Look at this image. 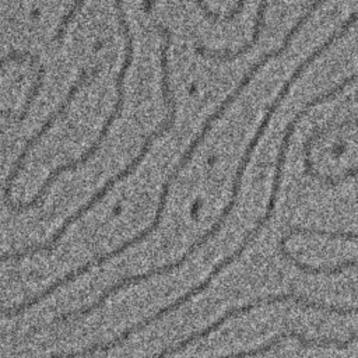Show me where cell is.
<instances>
[{
	"instance_id": "obj_1",
	"label": "cell",
	"mask_w": 358,
	"mask_h": 358,
	"mask_svg": "<svg viewBox=\"0 0 358 358\" xmlns=\"http://www.w3.org/2000/svg\"><path fill=\"white\" fill-rule=\"evenodd\" d=\"M358 22V8H355L341 24L340 27L333 31L322 43H319L310 53H308V56L301 60L296 67L294 69V71L289 74L288 78H285V81L281 84L280 90L277 91L274 99L270 102V105L266 108L264 113H263V117L259 123V126L256 127L255 133L252 134V138L249 140L248 145L245 147L243 150V154L241 155V159L238 162V166L235 169V173H234V178H232V183H231V190H229V200L227 201V204L224 206V208L218 213V217L217 220L214 221V224H211V227L203 232L189 248L187 250L180 256L178 257L176 260L173 262H169L166 264H162V266H158V267H154V268H150L144 273H138V274H131V275H126V277H122L120 280L115 281L113 284H110L109 287H106L103 291H102V296L105 299H109L112 295L117 294L119 291L130 287V285H136V284H140L143 281H147V280H151L152 277H158V275H165V274H169L172 273L173 270H178L199 249H201L208 241H211L218 232L220 229L222 228L224 222L227 221V218L229 217L231 211L234 210L235 204H236V200H238V196H239V192H241V187H242V180H243V175L246 172V168L256 151V147L259 145L262 137L264 136L273 116L275 115V112L278 110V108L281 106V103L285 101V98L288 96L292 85L301 78V76L305 73V70L319 57L322 56L331 45H334L337 41H340L341 38H344L350 29Z\"/></svg>"
},
{
	"instance_id": "obj_2",
	"label": "cell",
	"mask_w": 358,
	"mask_h": 358,
	"mask_svg": "<svg viewBox=\"0 0 358 358\" xmlns=\"http://www.w3.org/2000/svg\"><path fill=\"white\" fill-rule=\"evenodd\" d=\"M157 29H158V32L162 38V42H161V46H159V69H161V95H162V101H164V105H165V117L161 120V123L152 131H150L144 137L136 157H133L120 171H117L115 175H112L109 179H106L103 182V185L98 190H95L87 201H84L76 211H73L60 224V227L55 231V234L48 241H45L42 243H38V245L25 246L20 250L3 253V255H0V263L18 262L21 259L31 257V256L38 255V253L52 252L56 248V245L60 242V239L64 236L67 229L73 224H76L80 218H83L87 213H90V210L94 208L119 182L127 179L140 166V164L144 161V158L150 152L154 141L158 137H161L164 133H166L168 130H171L173 127L175 120H176V99H175L172 85H171V67H169V49H171V45H172V32L168 27L165 28L164 24H158Z\"/></svg>"
},
{
	"instance_id": "obj_3",
	"label": "cell",
	"mask_w": 358,
	"mask_h": 358,
	"mask_svg": "<svg viewBox=\"0 0 358 358\" xmlns=\"http://www.w3.org/2000/svg\"><path fill=\"white\" fill-rule=\"evenodd\" d=\"M113 7L116 10V17H117V24H119V28H120V32H122V36H123V60H122V64H120V69L117 71V76L115 78V90H116V98H115V102L112 105V109L109 112V115L106 116V119L103 120V123L101 124V129H99V133L96 134L95 140L90 144V147L81 154L78 155L77 158H73L59 166H56L43 180V183L41 185V187L38 189L36 194L29 200V201H10L6 207L14 213H22V211H28V210H32V208H38L45 196L48 194L49 189L52 187V185L57 180V178L64 173V172H71V171H76L80 165H84L90 158H92L96 151L101 148L102 143L105 141V138L108 137L113 123L116 122V119L120 116V112L123 109V105H124V96H126V90H124V83H126V76H127V71L133 63V57H134V36L131 34V28H130V24H129V20H127V15H126V11L123 8V3L122 1H115L113 3Z\"/></svg>"
},
{
	"instance_id": "obj_4",
	"label": "cell",
	"mask_w": 358,
	"mask_h": 358,
	"mask_svg": "<svg viewBox=\"0 0 358 358\" xmlns=\"http://www.w3.org/2000/svg\"><path fill=\"white\" fill-rule=\"evenodd\" d=\"M312 109V106L306 102L299 110H296V113L292 116V119L285 124L284 131H282V137L277 150V155H275V161H274V172H273V180H271V187H270V194H268V200L266 204V210L264 213L255 221V224L252 225V228L249 231H246V234L243 235L242 242L238 245V248L227 255L225 257H222L218 263H215L213 266V268L210 270V273L207 274V277L204 280H201L200 282H197L196 285H193L192 288H189L187 291H185V294H182L183 299L186 302H189L192 298H194L196 295L201 294L203 291H206L208 288V285L213 282V280L222 273L229 264H232L235 260H238L245 250L256 241V238L259 236V234L263 231V228L266 227V224L271 220L274 211H275V204H277V197H278V192L281 187V182H282V173H284V168H285V162H287V155H288V150H289V144H291V138L299 124V122L302 120V117Z\"/></svg>"
},
{
	"instance_id": "obj_5",
	"label": "cell",
	"mask_w": 358,
	"mask_h": 358,
	"mask_svg": "<svg viewBox=\"0 0 358 358\" xmlns=\"http://www.w3.org/2000/svg\"><path fill=\"white\" fill-rule=\"evenodd\" d=\"M268 3H259L257 10H256V17H255V24H253V31L252 36L248 42L241 45L238 49L231 50V49H213L208 48L203 43H196L193 50L197 56L208 60H215V62H231L236 60L241 56L246 55L260 39L263 29H264V21H266V11H267Z\"/></svg>"
},
{
	"instance_id": "obj_6",
	"label": "cell",
	"mask_w": 358,
	"mask_h": 358,
	"mask_svg": "<svg viewBox=\"0 0 358 358\" xmlns=\"http://www.w3.org/2000/svg\"><path fill=\"white\" fill-rule=\"evenodd\" d=\"M348 127H355L358 129V117L354 119H344L338 123H331V124H326L323 127L315 129L310 134H308V137L303 141V147H302V162L303 166H308L310 164H313L312 159V150L313 147L317 144L319 140H322L324 136L333 133V131H338L343 129H348Z\"/></svg>"
},
{
	"instance_id": "obj_7",
	"label": "cell",
	"mask_w": 358,
	"mask_h": 358,
	"mask_svg": "<svg viewBox=\"0 0 358 358\" xmlns=\"http://www.w3.org/2000/svg\"><path fill=\"white\" fill-rule=\"evenodd\" d=\"M289 338L296 340L302 347H336V348H347L351 343L358 341V333H352L348 338L345 340H338V338H327V337H320V338H308L303 334L289 330Z\"/></svg>"
},
{
	"instance_id": "obj_8",
	"label": "cell",
	"mask_w": 358,
	"mask_h": 358,
	"mask_svg": "<svg viewBox=\"0 0 358 358\" xmlns=\"http://www.w3.org/2000/svg\"><path fill=\"white\" fill-rule=\"evenodd\" d=\"M298 306L305 308V309H312V310H319L323 313H329V315H338V316H350V315H358V305L355 306H338V305H329L324 302H319V301H313L309 299L303 295H301L298 298L296 302Z\"/></svg>"
},
{
	"instance_id": "obj_9",
	"label": "cell",
	"mask_w": 358,
	"mask_h": 358,
	"mask_svg": "<svg viewBox=\"0 0 358 358\" xmlns=\"http://www.w3.org/2000/svg\"><path fill=\"white\" fill-rule=\"evenodd\" d=\"M45 77H46V70H45V67H43V64L41 63V64L35 69V78H34V83H32V85H31L29 92H28V95H27V98H25V101H24V103H22V108H21L20 112L15 113V120H17V122H22V120L28 116V113H29V110H31V108H32L34 101L36 99V96L39 95L41 90L43 88Z\"/></svg>"
},
{
	"instance_id": "obj_10",
	"label": "cell",
	"mask_w": 358,
	"mask_h": 358,
	"mask_svg": "<svg viewBox=\"0 0 358 358\" xmlns=\"http://www.w3.org/2000/svg\"><path fill=\"white\" fill-rule=\"evenodd\" d=\"M11 62H17V63H24L28 62L31 64V67H38L41 64L39 57L31 52H21V50H11L8 53H6L4 56L0 57V70H3L7 64H10ZM0 117H10V112L8 110H3L0 109Z\"/></svg>"
},
{
	"instance_id": "obj_11",
	"label": "cell",
	"mask_w": 358,
	"mask_h": 358,
	"mask_svg": "<svg viewBox=\"0 0 358 358\" xmlns=\"http://www.w3.org/2000/svg\"><path fill=\"white\" fill-rule=\"evenodd\" d=\"M358 176V164L354 165V166H350L347 168L343 173H337V175H324L319 171H316L310 179L322 183V185H326V186H338L340 183L348 180V179H355Z\"/></svg>"
},
{
	"instance_id": "obj_12",
	"label": "cell",
	"mask_w": 358,
	"mask_h": 358,
	"mask_svg": "<svg viewBox=\"0 0 358 358\" xmlns=\"http://www.w3.org/2000/svg\"><path fill=\"white\" fill-rule=\"evenodd\" d=\"M83 6H84V3H74V4L63 14V17L60 18L59 24L56 25L55 35H53V41H56V42L63 41V38H64V35H66V32H67L69 25H70V24L73 22V20L77 17V14H78V11L81 10Z\"/></svg>"
},
{
	"instance_id": "obj_13",
	"label": "cell",
	"mask_w": 358,
	"mask_h": 358,
	"mask_svg": "<svg viewBox=\"0 0 358 358\" xmlns=\"http://www.w3.org/2000/svg\"><path fill=\"white\" fill-rule=\"evenodd\" d=\"M345 270H358V259H347L333 266H316L315 275H337Z\"/></svg>"
},
{
	"instance_id": "obj_14",
	"label": "cell",
	"mask_w": 358,
	"mask_h": 358,
	"mask_svg": "<svg viewBox=\"0 0 358 358\" xmlns=\"http://www.w3.org/2000/svg\"><path fill=\"white\" fill-rule=\"evenodd\" d=\"M243 3H238L229 13H227L222 18H221V21H224V22H229V21H232L241 11H242V8H243Z\"/></svg>"
}]
</instances>
